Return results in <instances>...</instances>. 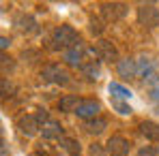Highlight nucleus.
<instances>
[{
    "instance_id": "17",
    "label": "nucleus",
    "mask_w": 159,
    "mask_h": 156,
    "mask_svg": "<svg viewBox=\"0 0 159 156\" xmlns=\"http://www.w3.org/2000/svg\"><path fill=\"white\" fill-rule=\"evenodd\" d=\"M80 69H82L84 77H88V79H97V77H99V64H97L95 60H88V62H84Z\"/></svg>"
},
{
    "instance_id": "10",
    "label": "nucleus",
    "mask_w": 159,
    "mask_h": 156,
    "mask_svg": "<svg viewBox=\"0 0 159 156\" xmlns=\"http://www.w3.org/2000/svg\"><path fill=\"white\" fill-rule=\"evenodd\" d=\"M84 45H82V41H80L75 47H71L69 52H65V62L69 64V66H82L84 62Z\"/></svg>"
},
{
    "instance_id": "5",
    "label": "nucleus",
    "mask_w": 159,
    "mask_h": 156,
    "mask_svg": "<svg viewBox=\"0 0 159 156\" xmlns=\"http://www.w3.org/2000/svg\"><path fill=\"white\" fill-rule=\"evenodd\" d=\"M129 148H131L129 141H127L125 137H120V135L110 137L107 143H106L107 154H112V156H127V154H129Z\"/></svg>"
},
{
    "instance_id": "26",
    "label": "nucleus",
    "mask_w": 159,
    "mask_h": 156,
    "mask_svg": "<svg viewBox=\"0 0 159 156\" xmlns=\"http://www.w3.org/2000/svg\"><path fill=\"white\" fill-rule=\"evenodd\" d=\"M9 45H11V41H9L7 36H2V39H0V47H2V49H7Z\"/></svg>"
},
{
    "instance_id": "22",
    "label": "nucleus",
    "mask_w": 159,
    "mask_h": 156,
    "mask_svg": "<svg viewBox=\"0 0 159 156\" xmlns=\"http://www.w3.org/2000/svg\"><path fill=\"white\" fill-rule=\"evenodd\" d=\"M88 154L90 156H107V150H103L101 143H93V145L88 148Z\"/></svg>"
},
{
    "instance_id": "24",
    "label": "nucleus",
    "mask_w": 159,
    "mask_h": 156,
    "mask_svg": "<svg viewBox=\"0 0 159 156\" xmlns=\"http://www.w3.org/2000/svg\"><path fill=\"white\" fill-rule=\"evenodd\" d=\"M138 156H157V150L153 145H144V148L138 150Z\"/></svg>"
},
{
    "instance_id": "29",
    "label": "nucleus",
    "mask_w": 159,
    "mask_h": 156,
    "mask_svg": "<svg viewBox=\"0 0 159 156\" xmlns=\"http://www.w3.org/2000/svg\"><path fill=\"white\" fill-rule=\"evenodd\" d=\"M157 113H159V111H157Z\"/></svg>"
},
{
    "instance_id": "27",
    "label": "nucleus",
    "mask_w": 159,
    "mask_h": 156,
    "mask_svg": "<svg viewBox=\"0 0 159 156\" xmlns=\"http://www.w3.org/2000/svg\"><path fill=\"white\" fill-rule=\"evenodd\" d=\"M151 99H153V101H159V86L151 90Z\"/></svg>"
},
{
    "instance_id": "12",
    "label": "nucleus",
    "mask_w": 159,
    "mask_h": 156,
    "mask_svg": "<svg viewBox=\"0 0 159 156\" xmlns=\"http://www.w3.org/2000/svg\"><path fill=\"white\" fill-rule=\"evenodd\" d=\"M80 103H82V101H80L75 94H67V96H62V99L58 101V109L65 111V113H69V111H75L80 107Z\"/></svg>"
},
{
    "instance_id": "6",
    "label": "nucleus",
    "mask_w": 159,
    "mask_h": 156,
    "mask_svg": "<svg viewBox=\"0 0 159 156\" xmlns=\"http://www.w3.org/2000/svg\"><path fill=\"white\" fill-rule=\"evenodd\" d=\"M90 52L95 53L99 60H106V62H112V60H116L118 58V52H116V47L110 43V41H99Z\"/></svg>"
},
{
    "instance_id": "3",
    "label": "nucleus",
    "mask_w": 159,
    "mask_h": 156,
    "mask_svg": "<svg viewBox=\"0 0 159 156\" xmlns=\"http://www.w3.org/2000/svg\"><path fill=\"white\" fill-rule=\"evenodd\" d=\"M41 77H43V81H50L56 86H67L69 83V73L65 69H60L58 64H48L41 71Z\"/></svg>"
},
{
    "instance_id": "13",
    "label": "nucleus",
    "mask_w": 159,
    "mask_h": 156,
    "mask_svg": "<svg viewBox=\"0 0 159 156\" xmlns=\"http://www.w3.org/2000/svg\"><path fill=\"white\" fill-rule=\"evenodd\" d=\"M140 133L146 137V139H151V141H159V124L155 122H142L140 124Z\"/></svg>"
},
{
    "instance_id": "7",
    "label": "nucleus",
    "mask_w": 159,
    "mask_h": 156,
    "mask_svg": "<svg viewBox=\"0 0 159 156\" xmlns=\"http://www.w3.org/2000/svg\"><path fill=\"white\" fill-rule=\"evenodd\" d=\"M116 71H118V75L123 79L135 77V75H138V60H133V58H123V60H118Z\"/></svg>"
},
{
    "instance_id": "9",
    "label": "nucleus",
    "mask_w": 159,
    "mask_h": 156,
    "mask_svg": "<svg viewBox=\"0 0 159 156\" xmlns=\"http://www.w3.org/2000/svg\"><path fill=\"white\" fill-rule=\"evenodd\" d=\"M101 111V105L97 103V101H82L80 107L75 109V113H78L80 118H84V120H90V118H97V113Z\"/></svg>"
},
{
    "instance_id": "14",
    "label": "nucleus",
    "mask_w": 159,
    "mask_h": 156,
    "mask_svg": "<svg viewBox=\"0 0 159 156\" xmlns=\"http://www.w3.org/2000/svg\"><path fill=\"white\" fill-rule=\"evenodd\" d=\"M43 139H62V126L58 124V122H48L43 129Z\"/></svg>"
},
{
    "instance_id": "18",
    "label": "nucleus",
    "mask_w": 159,
    "mask_h": 156,
    "mask_svg": "<svg viewBox=\"0 0 159 156\" xmlns=\"http://www.w3.org/2000/svg\"><path fill=\"white\" fill-rule=\"evenodd\" d=\"M107 90H110V94H114V99H120V101H125V99L131 96V90H127V88L120 86V83H110Z\"/></svg>"
},
{
    "instance_id": "21",
    "label": "nucleus",
    "mask_w": 159,
    "mask_h": 156,
    "mask_svg": "<svg viewBox=\"0 0 159 156\" xmlns=\"http://www.w3.org/2000/svg\"><path fill=\"white\" fill-rule=\"evenodd\" d=\"M112 107L120 113V116H129L133 109H131V105L129 103H125V101H120V99H112Z\"/></svg>"
},
{
    "instance_id": "16",
    "label": "nucleus",
    "mask_w": 159,
    "mask_h": 156,
    "mask_svg": "<svg viewBox=\"0 0 159 156\" xmlns=\"http://www.w3.org/2000/svg\"><path fill=\"white\" fill-rule=\"evenodd\" d=\"M153 69H155V60H153V58L142 56V58H140V62H138V73H140L142 77H148V75L153 73Z\"/></svg>"
},
{
    "instance_id": "1",
    "label": "nucleus",
    "mask_w": 159,
    "mask_h": 156,
    "mask_svg": "<svg viewBox=\"0 0 159 156\" xmlns=\"http://www.w3.org/2000/svg\"><path fill=\"white\" fill-rule=\"evenodd\" d=\"M52 43H54L52 45L54 49H65V52H69L71 47H75L80 43V36H78V32H75L73 26H58L52 34Z\"/></svg>"
},
{
    "instance_id": "19",
    "label": "nucleus",
    "mask_w": 159,
    "mask_h": 156,
    "mask_svg": "<svg viewBox=\"0 0 159 156\" xmlns=\"http://www.w3.org/2000/svg\"><path fill=\"white\" fill-rule=\"evenodd\" d=\"M37 26V22H34V17H30V15H22L20 19H17V28L22 30V32H32Z\"/></svg>"
},
{
    "instance_id": "25",
    "label": "nucleus",
    "mask_w": 159,
    "mask_h": 156,
    "mask_svg": "<svg viewBox=\"0 0 159 156\" xmlns=\"http://www.w3.org/2000/svg\"><path fill=\"white\" fill-rule=\"evenodd\" d=\"M7 92H11V83L7 79H2V96H9Z\"/></svg>"
},
{
    "instance_id": "2",
    "label": "nucleus",
    "mask_w": 159,
    "mask_h": 156,
    "mask_svg": "<svg viewBox=\"0 0 159 156\" xmlns=\"http://www.w3.org/2000/svg\"><path fill=\"white\" fill-rule=\"evenodd\" d=\"M138 22L146 28L159 26V9L155 4H140L138 6Z\"/></svg>"
},
{
    "instance_id": "28",
    "label": "nucleus",
    "mask_w": 159,
    "mask_h": 156,
    "mask_svg": "<svg viewBox=\"0 0 159 156\" xmlns=\"http://www.w3.org/2000/svg\"><path fill=\"white\" fill-rule=\"evenodd\" d=\"M2 156H9V150H7V143L2 141Z\"/></svg>"
},
{
    "instance_id": "4",
    "label": "nucleus",
    "mask_w": 159,
    "mask_h": 156,
    "mask_svg": "<svg viewBox=\"0 0 159 156\" xmlns=\"http://www.w3.org/2000/svg\"><path fill=\"white\" fill-rule=\"evenodd\" d=\"M125 13H127V4H123V2H106V4H101V15L107 22H118V19L125 17Z\"/></svg>"
},
{
    "instance_id": "11",
    "label": "nucleus",
    "mask_w": 159,
    "mask_h": 156,
    "mask_svg": "<svg viewBox=\"0 0 159 156\" xmlns=\"http://www.w3.org/2000/svg\"><path fill=\"white\" fill-rule=\"evenodd\" d=\"M107 122L103 118H90V120H84V130L90 133V135H101L106 130Z\"/></svg>"
},
{
    "instance_id": "23",
    "label": "nucleus",
    "mask_w": 159,
    "mask_h": 156,
    "mask_svg": "<svg viewBox=\"0 0 159 156\" xmlns=\"http://www.w3.org/2000/svg\"><path fill=\"white\" fill-rule=\"evenodd\" d=\"M34 118H37V122H39V124H43V126H45L48 122H52L45 109H37V116H34Z\"/></svg>"
},
{
    "instance_id": "20",
    "label": "nucleus",
    "mask_w": 159,
    "mask_h": 156,
    "mask_svg": "<svg viewBox=\"0 0 159 156\" xmlns=\"http://www.w3.org/2000/svg\"><path fill=\"white\" fill-rule=\"evenodd\" d=\"M88 30H90L95 36H99V34H103L106 26H103V22H101L99 17H90V19H88Z\"/></svg>"
},
{
    "instance_id": "15",
    "label": "nucleus",
    "mask_w": 159,
    "mask_h": 156,
    "mask_svg": "<svg viewBox=\"0 0 159 156\" xmlns=\"http://www.w3.org/2000/svg\"><path fill=\"white\" fill-rule=\"evenodd\" d=\"M60 145L69 152L71 156H80L82 154V145H80V141L78 139H71V137H62L60 139Z\"/></svg>"
},
{
    "instance_id": "8",
    "label": "nucleus",
    "mask_w": 159,
    "mask_h": 156,
    "mask_svg": "<svg viewBox=\"0 0 159 156\" xmlns=\"http://www.w3.org/2000/svg\"><path fill=\"white\" fill-rule=\"evenodd\" d=\"M39 122H37V118L34 116H22L20 120H17V129L22 135H26V137H32V135H37V130H39Z\"/></svg>"
}]
</instances>
